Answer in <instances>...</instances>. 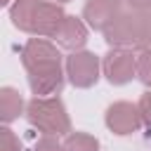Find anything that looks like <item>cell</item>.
I'll list each match as a JSON object with an SVG mask.
<instances>
[{
  "label": "cell",
  "mask_w": 151,
  "mask_h": 151,
  "mask_svg": "<svg viewBox=\"0 0 151 151\" xmlns=\"http://www.w3.org/2000/svg\"><path fill=\"white\" fill-rule=\"evenodd\" d=\"M64 151H99V142L87 132H68L64 139Z\"/></svg>",
  "instance_id": "cell-11"
},
{
  "label": "cell",
  "mask_w": 151,
  "mask_h": 151,
  "mask_svg": "<svg viewBox=\"0 0 151 151\" xmlns=\"http://www.w3.org/2000/svg\"><path fill=\"white\" fill-rule=\"evenodd\" d=\"M33 151H64V142H59V137H54V134H42L35 142Z\"/></svg>",
  "instance_id": "cell-14"
},
{
  "label": "cell",
  "mask_w": 151,
  "mask_h": 151,
  "mask_svg": "<svg viewBox=\"0 0 151 151\" xmlns=\"http://www.w3.org/2000/svg\"><path fill=\"white\" fill-rule=\"evenodd\" d=\"M54 2H59V5H61V2H68V0H54Z\"/></svg>",
  "instance_id": "cell-18"
},
{
  "label": "cell",
  "mask_w": 151,
  "mask_h": 151,
  "mask_svg": "<svg viewBox=\"0 0 151 151\" xmlns=\"http://www.w3.org/2000/svg\"><path fill=\"white\" fill-rule=\"evenodd\" d=\"M104 40L111 47L125 50H151V9H127L106 31Z\"/></svg>",
  "instance_id": "cell-3"
},
{
  "label": "cell",
  "mask_w": 151,
  "mask_h": 151,
  "mask_svg": "<svg viewBox=\"0 0 151 151\" xmlns=\"http://www.w3.org/2000/svg\"><path fill=\"white\" fill-rule=\"evenodd\" d=\"M101 71L111 85H125L137 78V54L125 47H111L101 59Z\"/></svg>",
  "instance_id": "cell-6"
},
{
  "label": "cell",
  "mask_w": 151,
  "mask_h": 151,
  "mask_svg": "<svg viewBox=\"0 0 151 151\" xmlns=\"http://www.w3.org/2000/svg\"><path fill=\"white\" fill-rule=\"evenodd\" d=\"M21 64L28 73V85L35 97H54L64 87L61 54L47 38H31L21 47Z\"/></svg>",
  "instance_id": "cell-1"
},
{
  "label": "cell",
  "mask_w": 151,
  "mask_h": 151,
  "mask_svg": "<svg viewBox=\"0 0 151 151\" xmlns=\"http://www.w3.org/2000/svg\"><path fill=\"white\" fill-rule=\"evenodd\" d=\"M99 68H101V64H99V57L94 52L78 50V52H71L66 57V76H68L71 85L78 90L92 87L99 80Z\"/></svg>",
  "instance_id": "cell-5"
},
{
  "label": "cell",
  "mask_w": 151,
  "mask_h": 151,
  "mask_svg": "<svg viewBox=\"0 0 151 151\" xmlns=\"http://www.w3.org/2000/svg\"><path fill=\"white\" fill-rule=\"evenodd\" d=\"M130 9H151V0H127Z\"/></svg>",
  "instance_id": "cell-16"
},
{
  "label": "cell",
  "mask_w": 151,
  "mask_h": 151,
  "mask_svg": "<svg viewBox=\"0 0 151 151\" xmlns=\"http://www.w3.org/2000/svg\"><path fill=\"white\" fill-rule=\"evenodd\" d=\"M9 17L19 31L38 38H54L66 19L61 5L54 0H14Z\"/></svg>",
  "instance_id": "cell-2"
},
{
  "label": "cell",
  "mask_w": 151,
  "mask_h": 151,
  "mask_svg": "<svg viewBox=\"0 0 151 151\" xmlns=\"http://www.w3.org/2000/svg\"><path fill=\"white\" fill-rule=\"evenodd\" d=\"M137 106H139L142 120H144L146 125H151V90L142 94V99H139V104H137Z\"/></svg>",
  "instance_id": "cell-15"
},
{
  "label": "cell",
  "mask_w": 151,
  "mask_h": 151,
  "mask_svg": "<svg viewBox=\"0 0 151 151\" xmlns=\"http://www.w3.org/2000/svg\"><path fill=\"white\" fill-rule=\"evenodd\" d=\"M54 40H57L59 47L71 50V52H78V50H83L85 42H87V26L83 24V19L66 14V19H64V24L59 26Z\"/></svg>",
  "instance_id": "cell-9"
},
{
  "label": "cell",
  "mask_w": 151,
  "mask_h": 151,
  "mask_svg": "<svg viewBox=\"0 0 151 151\" xmlns=\"http://www.w3.org/2000/svg\"><path fill=\"white\" fill-rule=\"evenodd\" d=\"M26 118L42 134L61 137V134L71 132V118L66 113L64 101L57 94L54 97H33L26 104Z\"/></svg>",
  "instance_id": "cell-4"
},
{
  "label": "cell",
  "mask_w": 151,
  "mask_h": 151,
  "mask_svg": "<svg viewBox=\"0 0 151 151\" xmlns=\"http://www.w3.org/2000/svg\"><path fill=\"white\" fill-rule=\"evenodd\" d=\"M24 111V97L19 94V90L5 85L0 90V120L5 125H9L12 120H17Z\"/></svg>",
  "instance_id": "cell-10"
},
{
  "label": "cell",
  "mask_w": 151,
  "mask_h": 151,
  "mask_svg": "<svg viewBox=\"0 0 151 151\" xmlns=\"http://www.w3.org/2000/svg\"><path fill=\"white\" fill-rule=\"evenodd\" d=\"M106 127L113 132V134H132L142 127V113H139V106L130 104V101H116L106 109Z\"/></svg>",
  "instance_id": "cell-7"
},
{
  "label": "cell",
  "mask_w": 151,
  "mask_h": 151,
  "mask_svg": "<svg viewBox=\"0 0 151 151\" xmlns=\"http://www.w3.org/2000/svg\"><path fill=\"white\" fill-rule=\"evenodd\" d=\"M0 2H2V5H9V2H12V0H0Z\"/></svg>",
  "instance_id": "cell-17"
},
{
  "label": "cell",
  "mask_w": 151,
  "mask_h": 151,
  "mask_svg": "<svg viewBox=\"0 0 151 151\" xmlns=\"http://www.w3.org/2000/svg\"><path fill=\"white\" fill-rule=\"evenodd\" d=\"M137 78L146 87H151V50L137 52Z\"/></svg>",
  "instance_id": "cell-12"
},
{
  "label": "cell",
  "mask_w": 151,
  "mask_h": 151,
  "mask_svg": "<svg viewBox=\"0 0 151 151\" xmlns=\"http://www.w3.org/2000/svg\"><path fill=\"white\" fill-rule=\"evenodd\" d=\"M0 151H24L19 137H17L7 125L0 127Z\"/></svg>",
  "instance_id": "cell-13"
},
{
  "label": "cell",
  "mask_w": 151,
  "mask_h": 151,
  "mask_svg": "<svg viewBox=\"0 0 151 151\" xmlns=\"http://www.w3.org/2000/svg\"><path fill=\"white\" fill-rule=\"evenodd\" d=\"M120 14H123L120 0H85V7H83V19L87 21V26L94 31H101V33Z\"/></svg>",
  "instance_id": "cell-8"
}]
</instances>
